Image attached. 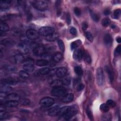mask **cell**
Masks as SVG:
<instances>
[{"mask_svg":"<svg viewBox=\"0 0 121 121\" xmlns=\"http://www.w3.org/2000/svg\"><path fill=\"white\" fill-rule=\"evenodd\" d=\"M78 112V108L75 106H66L60 108L59 115L66 120H70Z\"/></svg>","mask_w":121,"mask_h":121,"instance_id":"1","label":"cell"},{"mask_svg":"<svg viewBox=\"0 0 121 121\" xmlns=\"http://www.w3.org/2000/svg\"><path fill=\"white\" fill-rule=\"evenodd\" d=\"M23 68L27 72L31 73L34 70V60L31 58H27L23 62Z\"/></svg>","mask_w":121,"mask_h":121,"instance_id":"2","label":"cell"},{"mask_svg":"<svg viewBox=\"0 0 121 121\" xmlns=\"http://www.w3.org/2000/svg\"><path fill=\"white\" fill-rule=\"evenodd\" d=\"M33 6L36 9L43 11L48 8V3L44 0H34L32 2Z\"/></svg>","mask_w":121,"mask_h":121,"instance_id":"3","label":"cell"},{"mask_svg":"<svg viewBox=\"0 0 121 121\" xmlns=\"http://www.w3.org/2000/svg\"><path fill=\"white\" fill-rule=\"evenodd\" d=\"M66 89L61 86H57L54 87L52 91L51 94L52 95L55 97H61L66 95Z\"/></svg>","mask_w":121,"mask_h":121,"instance_id":"4","label":"cell"},{"mask_svg":"<svg viewBox=\"0 0 121 121\" xmlns=\"http://www.w3.org/2000/svg\"><path fill=\"white\" fill-rule=\"evenodd\" d=\"M40 35L47 36L54 33V29L50 26H43L41 27L38 31Z\"/></svg>","mask_w":121,"mask_h":121,"instance_id":"5","label":"cell"},{"mask_svg":"<svg viewBox=\"0 0 121 121\" xmlns=\"http://www.w3.org/2000/svg\"><path fill=\"white\" fill-rule=\"evenodd\" d=\"M96 82L97 85L101 86L103 85L104 82V75L103 69L99 67L96 69Z\"/></svg>","mask_w":121,"mask_h":121,"instance_id":"6","label":"cell"},{"mask_svg":"<svg viewBox=\"0 0 121 121\" xmlns=\"http://www.w3.org/2000/svg\"><path fill=\"white\" fill-rule=\"evenodd\" d=\"M54 103V100L53 98L50 97H45L42 98L39 102L40 104L44 107H48L52 106Z\"/></svg>","mask_w":121,"mask_h":121,"instance_id":"7","label":"cell"},{"mask_svg":"<svg viewBox=\"0 0 121 121\" xmlns=\"http://www.w3.org/2000/svg\"><path fill=\"white\" fill-rule=\"evenodd\" d=\"M39 32L33 29H29L26 32V36L30 40H36L39 38Z\"/></svg>","mask_w":121,"mask_h":121,"instance_id":"8","label":"cell"},{"mask_svg":"<svg viewBox=\"0 0 121 121\" xmlns=\"http://www.w3.org/2000/svg\"><path fill=\"white\" fill-rule=\"evenodd\" d=\"M17 48L18 52L21 54H26L29 51V46L27 43L25 42H21L18 44Z\"/></svg>","mask_w":121,"mask_h":121,"instance_id":"9","label":"cell"},{"mask_svg":"<svg viewBox=\"0 0 121 121\" xmlns=\"http://www.w3.org/2000/svg\"><path fill=\"white\" fill-rule=\"evenodd\" d=\"M46 48L42 45H36L33 49L34 54L36 56H42L46 53Z\"/></svg>","mask_w":121,"mask_h":121,"instance_id":"10","label":"cell"},{"mask_svg":"<svg viewBox=\"0 0 121 121\" xmlns=\"http://www.w3.org/2000/svg\"><path fill=\"white\" fill-rule=\"evenodd\" d=\"M84 51L81 49H77L74 52L73 57L74 60H81L84 55Z\"/></svg>","mask_w":121,"mask_h":121,"instance_id":"11","label":"cell"},{"mask_svg":"<svg viewBox=\"0 0 121 121\" xmlns=\"http://www.w3.org/2000/svg\"><path fill=\"white\" fill-rule=\"evenodd\" d=\"M1 83L2 84H6L8 85H15L17 83V80L13 78H8L2 79Z\"/></svg>","mask_w":121,"mask_h":121,"instance_id":"12","label":"cell"},{"mask_svg":"<svg viewBox=\"0 0 121 121\" xmlns=\"http://www.w3.org/2000/svg\"><path fill=\"white\" fill-rule=\"evenodd\" d=\"M67 73V69L64 67L58 68L56 71V75L59 78L64 77Z\"/></svg>","mask_w":121,"mask_h":121,"instance_id":"13","label":"cell"},{"mask_svg":"<svg viewBox=\"0 0 121 121\" xmlns=\"http://www.w3.org/2000/svg\"><path fill=\"white\" fill-rule=\"evenodd\" d=\"M60 107L59 105H55L52 108H51L48 111V114L51 116H55L58 115Z\"/></svg>","mask_w":121,"mask_h":121,"instance_id":"14","label":"cell"},{"mask_svg":"<svg viewBox=\"0 0 121 121\" xmlns=\"http://www.w3.org/2000/svg\"><path fill=\"white\" fill-rule=\"evenodd\" d=\"M104 44L107 46H110L112 42V38L110 34H106L104 37Z\"/></svg>","mask_w":121,"mask_h":121,"instance_id":"15","label":"cell"},{"mask_svg":"<svg viewBox=\"0 0 121 121\" xmlns=\"http://www.w3.org/2000/svg\"><path fill=\"white\" fill-rule=\"evenodd\" d=\"M105 69L108 74V78H109L110 82L112 83V82L114 80V73H113V70L109 67H108L107 66L105 67Z\"/></svg>","mask_w":121,"mask_h":121,"instance_id":"16","label":"cell"},{"mask_svg":"<svg viewBox=\"0 0 121 121\" xmlns=\"http://www.w3.org/2000/svg\"><path fill=\"white\" fill-rule=\"evenodd\" d=\"M14 62L16 64H20L24 61V57L22 54L18 53L16 54L13 58Z\"/></svg>","mask_w":121,"mask_h":121,"instance_id":"17","label":"cell"},{"mask_svg":"<svg viewBox=\"0 0 121 121\" xmlns=\"http://www.w3.org/2000/svg\"><path fill=\"white\" fill-rule=\"evenodd\" d=\"M11 0H1L0 1V8L1 9H6L10 7L11 3Z\"/></svg>","mask_w":121,"mask_h":121,"instance_id":"18","label":"cell"},{"mask_svg":"<svg viewBox=\"0 0 121 121\" xmlns=\"http://www.w3.org/2000/svg\"><path fill=\"white\" fill-rule=\"evenodd\" d=\"M20 98L19 95L14 93L8 94L6 97V99L8 100H17L19 101Z\"/></svg>","mask_w":121,"mask_h":121,"instance_id":"19","label":"cell"},{"mask_svg":"<svg viewBox=\"0 0 121 121\" xmlns=\"http://www.w3.org/2000/svg\"><path fill=\"white\" fill-rule=\"evenodd\" d=\"M74 98V95L72 93H69L64 95L62 99V101L64 103H69L71 102Z\"/></svg>","mask_w":121,"mask_h":121,"instance_id":"20","label":"cell"},{"mask_svg":"<svg viewBox=\"0 0 121 121\" xmlns=\"http://www.w3.org/2000/svg\"><path fill=\"white\" fill-rule=\"evenodd\" d=\"M52 58L54 61L56 62H59L62 59V55L60 52H56L53 55Z\"/></svg>","mask_w":121,"mask_h":121,"instance_id":"21","label":"cell"},{"mask_svg":"<svg viewBox=\"0 0 121 121\" xmlns=\"http://www.w3.org/2000/svg\"><path fill=\"white\" fill-rule=\"evenodd\" d=\"M18 104V101L17 100H8L4 104L6 106L8 107H16Z\"/></svg>","mask_w":121,"mask_h":121,"instance_id":"22","label":"cell"},{"mask_svg":"<svg viewBox=\"0 0 121 121\" xmlns=\"http://www.w3.org/2000/svg\"><path fill=\"white\" fill-rule=\"evenodd\" d=\"M59 37V35L57 33H53L46 36L45 39L49 42H53L57 40Z\"/></svg>","mask_w":121,"mask_h":121,"instance_id":"23","label":"cell"},{"mask_svg":"<svg viewBox=\"0 0 121 121\" xmlns=\"http://www.w3.org/2000/svg\"><path fill=\"white\" fill-rule=\"evenodd\" d=\"M1 43L5 46H10L13 45L15 43V42L12 39H10L9 38H6L1 41Z\"/></svg>","mask_w":121,"mask_h":121,"instance_id":"24","label":"cell"},{"mask_svg":"<svg viewBox=\"0 0 121 121\" xmlns=\"http://www.w3.org/2000/svg\"><path fill=\"white\" fill-rule=\"evenodd\" d=\"M9 25L4 22L1 21L0 24V32H5L7 31H8L9 30Z\"/></svg>","mask_w":121,"mask_h":121,"instance_id":"25","label":"cell"},{"mask_svg":"<svg viewBox=\"0 0 121 121\" xmlns=\"http://www.w3.org/2000/svg\"><path fill=\"white\" fill-rule=\"evenodd\" d=\"M49 63V62L47 60H44V59H40V60H38L36 61V65L40 66V67H42V66H44L47 65H48Z\"/></svg>","mask_w":121,"mask_h":121,"instance_id":"26","label":"cell"},{"mask_svg":"<svg viewBox=\"0 0 121 121\" xmlns=\"http://www.w3.org/2000/svg\"><path fill=\"white\" fill-rule=\"evenodd\" d=\"M50 72V68L48 67H44L38 70V73L41 75H47Z\"/></svg>","mask_w":121,"mask_h":121,"instance_id":"27","label":"cell"},{"mask_svg":"<svg viewBox=\"0 0 121 121\" xmlns=\"http://www.w3.org/2000/svg\"><path fill=\"white\" fill-rule=\"evenodd\" d=\"M3 85L0 87V92H3L5 93H7L10 91L12 89V88L8 85L2 84Z\"/></svg>","mask_w":121,"mask_h":121,"instance_id":"28","label":"cell"},{"mask_svg":"<svg viewBox=\"0 0 121 121\" xmlns=\"http://www.w3.org/2000/svg\"><path fill=\"white\" fill-rule=\"evenodd\" d=\"M89 12H90V16H91L92 19L95 22H98L99 20V16L97 14H96L95 13L93 12V11H92V10H90Z\"/></svg>","mask_w":121,"mask_h":121,"instance_id":"29","label":"cell"},{"mask_svg":"<svg viewBox=\"0 0 121 121\" xmlns=\"http://www.w3.org/2000/svg\"><path fill=\"white\" fill-rule=\"evenodd\" d=\"M9 117V114L8 112L4 111H0V120H4L8 118Z\"/></svg>","mask_w":121,"mask_h":121,"instance_id":"30","label":"cell"},{"mask_svg":"<svg viewBox=\"0 0 121 121\" xmlns=\"http://www.w3.org/2000/svg\"><path fill=\"white\" fill-rule=\"evenodd\" d=\"M19 75L22 78H27L29 77L28 73L25 70H20L19 72Z\"/></svg>","mask_w":121,"mask_h":121,"instance_id":"31","label":"cell"},{"mask_svg":"<svg viewBox=\"0 0 121 121\" xmlns=\"http://www.w3.org/2000/svg\"><path fill=\"white\" fill-rule=\"evenodd\" d=\"M83 57H84V58L85 60L87 63L90 64V63H91V61H92L90 55L89 54V53H88V52H85L84 53Z\"/></svg>","mask_w":121,"mask_h":121,"instance_id":"32","label":"cell"},{"mask_svg":"<svg viewBox=\"0 0 121 121\" xmlns=\"http://www.w3.org/2000/svg\"><path fill=\"white\" fill-rule=\"evenodd\" d=\"M18 102L21 104L24 105H29L30 103V101L27 98H20Z\"/></svg>","mask_w":121,"mask_h":121,"instance_id":"33","label":"cell"},{"mask_svg":"<svg viewBox=\"0 0 121 121\" xmlns=\"http://www.w3.org/2000/svg\"><path fill=\"white\" fill-rule=\"evenodd\" d=\"M100 109L102 112H106L109 111V107L107 105V104H103L100 105Z\"/></svg>","mask_w":121,"mask_h":121,"instance_id":"34","label":"cell"},{"mask_svg":"<svg viewBox=\"0 0 121 121\" xmlns=\"http://www.w3.org/2000/svg\"><path fill=\"white\" fill-rule=\"evenodd\" d=\"M61 84L65 85V86H69L71 82V78L69 77H67L63 78L61 81Z\"/></svg>","mask_w":121,"mask_h":121,"instance_id":"35","label":"cell"},{"mask_svg":"<svg viewBox=\"0 0 121 121\" xmlns=\"http://www.w3.org/2000/svg\"><path fill=\"white\" fill-rule=\"evenodd\" d=\"M57 42H58V44L60 49L62 52H64L65 50V45H64V44L63 41L60 39H59V40H58Z\"/></svg>","mask_w":121,"mask_h":121,"instance_id":"36","label":"cell"},{"mask_svg":"<svg viewBox=\"0 0 121 121\" xmlns=\"http://www.w3.org/2000/svg\"><path fill=\"white\" fill-rule=\"evenodd\" d=\"M75 73L78 76H81L83 74V70L79 66H77L74 68Z\"/></svg>","mask_w":121,"mask_h":121,"instance_id":"37","label":"cell"},{"mask_svg":"<svg viewBox=\"0 0 121 121\" xmlns=\"http://www.w3.org/2000/svg\"><path fill=\"white\" fill-rule=\"evenodd\" d=\"M85 35H86V38L90 42H93V39H94V38H93V36L92 34L90 32H88V31L85 32Z\"/></svg>","mask_w":121,"mask_h":121,"instance_id":"38","label":"cell"},{"mask_svg":"<svg viewBox=\"0 0 121 121\" xmlns=\"http://www.w3.org/2000/svg\"><path fill=\"white\" fill-rule=\"evenodd\" d=\"M111 22V20L108 18H104L103 19L102 21V24L104 26H108Z\"/></svg>","mask_w":121,"mask_h":121,"instance_id":"39","label":"cell"},{"mask_svg":"<svg viewBox=\"0 0 121 121\" xmlns=\"http://www.w3.org/2000/svg\"><path fill=\"white\" fill-rule=\"evenodd\" d=\"M113 17L115 19H118L121 15V9H117L114 10L113 13Z\"/></svg>","mask_w":121,"mask_h":121,"instance_id":"40","label":"cell"},{"mask_svg":"<svg viewBox=\"0 0 121 121\" xmlns=\"http://www.w3.org/2000/svg\"><path fill=\"white\" fill-rule=\"evenodd\" d=\"M86 114H87L89 119L91 121H93V116L92 112L90 110V109L89 108V107H87V108H86Z\"/></svg>","mask_w":121,"mask_h":121,"instance_id":"41","label":"cell"},{"mask_svg":"<svg viewBox=\"0 0 121 121\" xmlns=\"http://www.w3.org/2000/svg\"><path fill=\"white\" fill-rule=\"evenodd\" d=\"M121 52V47L120 45H119L114 51V55L116 56H118L120 55Z\"/></svg>","mask_w":121,"mask_h":121,"instance_id":"42","label":"cell"},{"mask_svg":"<svg viewBox=\"0 0 121 121\" xmlns=\"http://www.w3.org/2000/svg\"><path fill=\"white\" fill-rule=\"evenodd\" d=\"M106 104L109 107H110L112 108L115 107V106L116 105V104L115 102L112 100H108L106 102Z\"/></svg>","mask_w":121,"mask_h":121,"instance_id":"43","label":"cell"},{"mask_svg":"<svg viewBox=\"0 0 121 121\" xmlns=\"http://www.w3.org/2000/svg\"><path fill=\"white\" fill-rule=\"evenodd\" d=\"M61 83V81H59L58 80H55L53 81L52 82V86H53V87H55V86H60V85Z\"/></svg>","mask_w":121,"mask_h":121,"instance_id":"44","label":"cell"},{"mask_svg":"<svg viewBox=\"0 0 121 121\" xmlns=\"http://www.w3.org/2000/svg\"><path fill=\"white\" fill-rule=\"evenodd\" d=\"M74 12L77 16H79L81 15V13L80 9L78 7H75L74 9Z\"/></svg>","mask_w":121,"mask_h":121,"instance_id":"45","label":"cell"},{"mask_svg":"<svg viewBox=\"0 0 121 121\" xmlns=\"http://www.w3.org/2000/svg\"><path fill=\"white\" fill-rule=\"evenodd\" d=\"M78 46V43H77V42H76V41L73 42L71 43V49L72 50H73L76 49Z\"/></svg>","mask_w":121,"mask_h":121,"instance_id":"46","label":"cell"},{"mask_svg":"<svg viewBox=\"0 0 121 121\" xmlns=\"http://www.w3.org/2000/svg\"><path fill=\"white\" fill-rule=\"evenodd\" d=\"M69 32H70V33L73 35H76L77 32L76 29L74 27H72L70 28V29L69 30Z\"/></svg>","mask_w":121,"mask_h":121,"instance_id":"47","label":"cell"},{"mask_svg":"<svg viewBox=\"0 0 121 121\" xmlns=\"http://www.w3.org/2000/svg\"><path fill=\"white\" fill-rule=\"evenodd\" d=\"M84 87V85L81 83H80L78 85V86L77 87V90L78 91H80L83 89Z\"/></svg>","mask_w":121,"mask_h":121,"instance_id":"48","label":"cell"},{"mask_svg":"<svg viewBox=\"0 0 121 121\" xmlns=\"http://www.w3.org/2000/svg\"><path fill=\"white\" fill-rule=\"evenodd\" d=\"M66 21L68 24H70L71 23V17L69 13H68L66 15Z\"/></svg>","mask_w":121,"mask_h":121,"instance_id":"49","label":"cell"},{"mask_svg":"<svg viewBox=\"0 0 121 121\" xmlns=\"http://www.w3.org/2000/svg\"><path fill=\"white\" fill-rule=\"evenodd\" d=\"M8 95L6 94V93L5 92H0V99L1 100L2 99H6V97Z\"/></svg>","mask_w":121,"mask_h":121,"instance_id":"50","label":"cell"},{"mask_svg":"<svg viewBox=\"0 0 121 121\" xmlns=\"http://www.w3.org/2000/svg\"><path fill=\"white\" fill-rule=\"evenodd\" d=\"M104 13L105 15H109L110 13H111V11L110 9H105L104 11Z\"/></svg>","mask_w":121,"mask_h":121,"instance_id":"51","label":"cell"},{"mask_svg":"<svg viewBox=\"0 0 121 121\" xmlns=\"http://www.w3.org/2000/svg\"><path fill=\"white\" fill-rule=\"evenodd\" d=\"M82 29L83 30H86V28L88 27V25L87 24L86 22H83L82 24Z\"/></svg>","mask_w":121,"mask_h":121,"instance_id":"52","label":"cell"},{"mask_svg":"<svg viewBox=\"0 0 121 121\" xmlns=\"http://www.w3.org/2000/svg\"><path fill=\"white\" fill-rule=\"evenodd\" d=\"M116 41H117L118 43H121V38L120 37H117L116 38Z\"/></svg>","mask_w":121,"mask_h":121,"instance_id":"53","label":"cell"}]
</instances>
